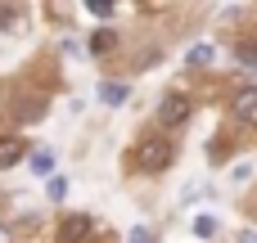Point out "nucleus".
Masks as SVG:
<instances>
[{"label": "nucleus", "instance_id": "f257e3e1", "mask_svg": "<svg viewBox=\"0 0 257 243\" xmlns=\"http://www.w3.org/2000/svg\"><path fill=\"white\" fill-rule=\"evenodd\" d=\"M136 162H140L145 171H167V167L176 162V149H172V140H163V135H145L140 149H136Z\"/></svg>", "mask_w": 257, "mask_h": 243}, {"label": "nucleus", "instance_id": "f03ea898", "mask_svg": "<svg viewBox=\"0 0 257 243\" xmlns=\"http://www.w3.org/2000/svg\"><path fill=\"white\" fill-rule=\"evenodd\" d=\"M190 117V99L185 95H163V104H158V122L163 126H181Z\"/></svg>", "mask_w": 257, "mask_h": 243}, {"label": "nucleus", "instance_id": "7ed1b4c3", "mask_svg": "<svg viewBox=\"0 0 257 243\" xmlns=\"http://www.w3.org/2000/svg\"><path fill=\"white\" fill-rule=\"evenodd\" d=\"M230 108H235V117H239L244 126H257V86H248V90H239Z\"/></svg>", "mask_w": 257, "mask_h": 243}, {"label": "nucleus", "instance_id": "20e7f679", "mask_svg": "<svg viewBox=\"0 0 257 243\" xmlns=\"http://www.w3.org/2000/svg\"><path fill=\"white\" fill-rule=\"evenodd\" d=\"M86 234H90V216H68L59 225V243H81Z\"/></svg>", "mask_w": 257, "mask_h": 243}, {"label": "nucleus", "instance_id": "39448f33", "mask_svg": "<svg viewBox=\"0 0 257 243\" xmlns=\"http://www.w3.org/2000/svg\"><path fill=\"white\" fill-rule=\"evenodd\" d=\"M23 153H27V144H23L18 135H0V167H14V162H23Z\"/></svg>", "mask_w": 257, "mask_h": 243}, {"label": "nucleus", "instance_id": "423d86ee", "mask_svg": "<svg viewBox=\"0 0 257 243\" xmlns=\"http://www.w3.org/2000/svg\"><path fill=\"white\" fill-rule=\"evenodd\" d=\"M99 99H104V104H122V99H126V81H104V86H99Z\"/></svg>", "mask_w": 257, "mask_h": 243}, {"label": "nucleus", "instance_id": "0eeeda50", "mask_svg": "<svg viewBox=\"0 0 257 243\" xmlns=\"http://www.w3.org/2000/svg\"><path fill=\"white\" fill-rule=\"evenodd\" d=\"M14 113H18L23 122H32V117H41L45 108H36V99H18V108H14Z\"/></svg>", "mask_w": 257, "mask_h": 243}, {"label": "nucleus", "instance_id": "6e6552de", "mask_svg": "<svg viewBox=\"0 0 257 243\" xmlns=\"http://www.w3.org/2000/svg\"><path fill=\"white\" fill-rule=\"evenodd\" d=\"M208 59H212V50H208V45H194V50L185 54V63H190V68H199V63H208Z\"/></svg>", "mask_w": 257, "mask_h": 243}, {"label": "nucleus", "instance_id": "1a4fd4ad", "mask_svg": "<svg viewBox=\"0 0 257 243\" xmlns=\"http://www.w3.org/2000/svg\"><path fill=\"white\" fill-rule=\"evenodd\" d=\"M194 234H199V239L217 234V221H212V216H199V221H194Z\"/></svg>", "mask_w": 257, "mask_h": 243}, {"label": "nucleus", "instance_id": "9d476101", "mask_svg": "<svg viewBox=\"0 0 257 243\" xmlns=\"http://www.w3.org/2000/svg\"><path fill=\"white\" fill-rule=\"evenodd\" d=\"M50 167H54V158H50V153H36V158H32V171H36V176H45Z\"/></svg>", "mask_w": 257, "mask_h": 243}, {"label": "nucleus", "instance_id": "9b49d317", "mask_svg": "<svg viewBox=\"0 0 257 243\" xmlns=\"http://www.w3.org/2000/svg\"><path fill=\"white\" fill-rule=\"evenodd\" d=\"M239 63H244V68H257V45H244V50H239Z\"/></svg>", "mask_w": 257, "mask_h": 243}, {"label": "nucleus", "instance_id": "f8f14e48", "mask_svg": "<svg viewBox=\"0 0 257 243\" xmlns=\"http://www.w3.org/2000/svg\"><path fill=\"white\" fill-rule=\"evenodd\" d=\"M63 194H68V180L54 176V180H50V198H63Z\"/></svg>", "mask_w": 257, "mask_h": 243}, {"label": "nucleus", "instance_id": "ddd939ff", "mask_svg": "<svg viewBox=\"0 0 257 243\" xmlns=\"http://www.w3.org/2000/svg\"><path fill=\"white\" fill-rule=\"evenodd\" d=\"M14 18H18V9H14V5H0V27H9Z\"/></svg>", "mask_w": 257, "mask_h": 243}, {"label": "nucleus", "instance_id": "4468645a", "mask_svg": "<svg viewBox=\"0 0 257 243\" xmlns=\"http://www.w3.org/2000/svg\"><path fill=\"white\" fill-rule=\"evenodd\" d=\"M126 243H149V230H145V225H136V230H131V239Z\"/></svg>", "mask_w": 257, "mask_h": 243}]
</instances>
